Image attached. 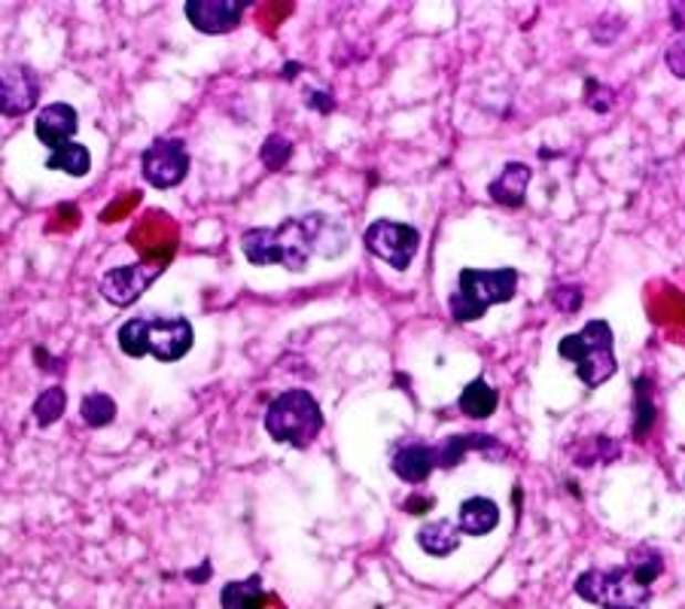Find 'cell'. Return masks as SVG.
<instances>
[{"mask_svg":"<svg viewBox=\"0 0 685 609\" xmlns=\"http://www.w3.org/2000/svg\"><path fill=\"white\" fill-rule=\"evenodd\" d=\"M417 546L424 548L433 558H448L452 551L460 548V524L448 522H429L417 530Z\"/></svg>","mask_w":685,"mask_h":609,"instance_id":"2e32d148","label":"cell"},{"mask_svg":"<svg viewBox=\"0 0 685 609\" xmlns=\"http://www.w3.org/2000/svg\"><path fill=\"white\" fill-rule=\"evenodd\" d=\"M460 534L485 536L500 524V506L488 497H469L460 503Z\"/></svg>","mask_w":685,"mask_h":609,"instance_id":"5bb4252c","label":"cell"},{"mask_svg":"<svg viewBox=\"0 0 685 609\" xmlns=\"http://www.w3.org/2000/svg\"><path fill=\"white\" fill-rule=\"evenodd\" d=\"M554 302H558V308H561V311H567V314H570V311H575V308H579V302H582V292H579V290H558V292H554Z\"/></svg>","mask_w":685,"mask_h":609,"instance_id":"484cf974","label":"cell"},{"mask_svg":"<svg viewBox=\"0 0 685 609\" xmlns=\"http://www.w3.org/2000/svg\"><path fill=\"white\" fill-rule=\"evenodd\" d=\"M575 595L600 609H648L652 588L634 576V570L612 567V570H585L575 579Z\"/></svg>","mask_w":685,"mask_h":609,"instance_id":"8992f818","label":"cell"},{"mask_svg":"<svg viewBox=\"0 0 685 609\" xmlns=\"http://www.w3.org/2000/svg\"><path fill=\"white\" fill-rule=\"evenodd\" d=\"M245 0H189L186 19L201 34H229L245 19Z\"/></svg>","mask_w":685,"mask_h":609,"instance_id":"30bf717a","label":"cell"},{"mask_svg":"<svg viewBox=\"0 0 685 609\" xmlns=\"http://www.w3.org/2000/svg\"><path fill=\"white\" fill-rule=\"evenodd\" d=\"M141 171H144V180H147L153 189L180 186L186 174H189L186 144L177 141V137H156V141L144 149V168Z\"/></svg>","mask_w":685,"mask_h":609,"instance_id":"9c48e42d","label":"cell"},{"mask_svg":"<svg viewBox=\"0 0 685 609\" xmlns=\"http://www.w3.org/2000/svg\"><path fill=\"white\" fill-rule=\"evenodd\" d=\"M347 247V231L326 214L283 219L274 229H250L241 235V254L250 266H283L302 271L311 254L335 259Z\"/></svg>","mask_w":685,"mask_h":609,"instance_id":"6da1fadb","label":"cell"},{"mask_svg":"<svg viewBox=\"0 0 685 609\" xmlns=\"http://www.w3.org/2000/svg\"><path fill=\"white\" fill-rule=\"evenodd\" d=\"M80 128V116L71 104L55 101L40 110L38 120H34V134H38L40 144H46L50 149H59L64 144H74V134Z\"/></svg>","mask_w":685,"mask_h":609,"instance_id":"7c38bea8","label":"cell"},{"mask_svg":"<svg viewBox=\"0 0 685 609\" xmlns=\"http://www.w3.org/2000/svg\"><path fill=\"white\" fill-rule=\"evenodd\" d=\"M64 409H68V393H64L62 388H46L38 396L31 412H34V421H38L40 426H52L62 417Z\"/></svg>","mask_w":685,"mask_h":609,"instance_id":"ffe728a7","label":"cell"},{"mask_svg":"<svg viewBox=\"0 0 685 609\" xmlns=\"http://www.w3.org/2000/svg\"><path fill=\"white\" fill-rule=\"evenodd\" d=\"M497 402H500V393L490 388L485 378H476L469 388L460 393V412L473 421H485L490 414L497 412Z\"/></svg>","mask_w":685,"mask_h":609,"instance_id":"ac0fdd59","label":"cell"},{"mask_svg":"<svg viewBox=\"0 0 685 609\" xmlns=\"http://www.w3.org/2000/svg\"><path fill=\"white\" fill-rule=\"evenodd\" d=\"M196 341L186 317H132L120 327V348L128 357H156L162 363L184 360Z\"/></svg>","mask_w":685,"mask_h":609,"instance_id":"7a4b0ae2","label":"cell"},{"mask_svg":"<svg viewBox=\"0 0 685 609\" xmlns=\"http://www.w3.org/2000/svg\"><path fill=\"white\" fill-rule=\"evenodd\" d=\"M664 61H667V68H671L673 76H679V80H685V37H679L676 43H673L671 49H667V55H664Z\"/></svg>","mask_w":685,"mask_h":609,"instance_id":"d4e9b609","label":"cell"},{"mask_svg":"<svg viewBox=\"0 0 685 609\" xmlns=\"http://www.w3.org/2000/svg\"><path fill=\"white\" fill-rule=\"evenodd\" d=\"M527 183H530V168L521 162H509L497 180L488 186V195L502 207H518L525 202Z\"/></svg>","mask_w":685,"mask_h":609,"instance_id":"9a60e30c","label":"cell"},{"mask_svg":"<svg viewBox=\"0 0 685 609\" xmlns=\"http://www.w3.org/2000/svg\"><path fill=\"white\" fill-rule=\"evenodd\" d=\"M648 390H652V381H648V378H640V381H636V400H634V436L636 438H646L652 424H655V405H652Z\"/></svg>","mask_w":685,"mask_h":609,"instance_id":"603a6c76","label":"cell"},{"mask_svg":"<svg viewBox=\"0 0 685 609\" xmlns=\"http://www.w3.org/2000/svg\"><path fill=\"white\" fill-rule=\"evenodd\" d=\"M332 104H335V101H332V95L326 92V89H323V92H311V95H308V107L318 110V113H330Z\"/></svg>","mask_w":685,"mask_h":609,"instance_id":"4316f807","label":"cell"},{"mask_svg":"<svg viewBox=\"0 0 685 609\" xmlns=\"http://www.w3.org/2000/svg\"><path fill=\"white\" fill-rule=\"evenodd\" d=\"M439 466V451L433 445H424V442H415V445H405L393 454V473L399 475L403 482H412V485H421L427 482V475Z\"/></svg>","mask_w":685,"mask_h":609,"instance_id":"4fadbf2b","label":"cell"},{"mask_svg":"<svg viewBox=\"0 0 685 609\" xmlns=\"http://www.w3.org/2000/svg\"><path fill=\"white\" fill-rule=\"evenodd\" d=\"M320 430H323L320 402L302 388L283 390L266 412V433L281 445H293L302 451L320 436Z\"/></svg>","mask_w":685,"mask_h":609,"instance_id":"5b68a950","label":"cell"},{"mask_svg":"<svg viewBox=\"0 0 685 609\" xmlns=\"http://www.w3.org/2000/svg\"><path fill=\"white\" fill-rule=\"evenodd\" d=\"M558 353L563 360L575 363V375L588 388H600L615 375V341H612V329L606 320H591L585 327L563 336L558 344Z\"/></svg>","mask_w":685,"mask_h":609,"instance_id":"277c9868","label":"cell"},{"mask_svg":"<svg viewBox=\"0 0 685 609\" xmlns=\"http://www.w3.org/2000/svg\"><path fill=\"white\" fill-rule=\"evenodd\" d=\"M165 268H168V256H162V259H144V262H135V266L111 268V271L101 278L98 290L107 302L116 304V308H125V304L137 302Z\"/></svg>","mask_w":685,"mask_h":609,"instance_id":"ba28073f","label":"cell"},{"mask_svg":"<svg viewBox=\"0 0 685 609\" xmlns=\"http://www.w3.org/2000/svg\"><path fill=\"white\" fill-rule=\"evenodd\" d=\"M290 156H293V141L287 134H271L269 141L262 144V149H259L262 165L271 171H281L290 162Z\"/></svg>","mask_w":685,"mask_h":609,"instance_id":"cb8c5ba5","label":"cell"},{"mask_svg":"<svg viewBox=\"0 0 685 609\" xmlns=\"http://www.w3.org/2000/svg\"><path fill=\"white\" fill-rule=\"evenodd\" d=\"M40 97V76L28 64H10L0 76V104L7 116H22L34 110Z\"/></svg>","mask_w":685,"mask_h":609,"instance_id":"8fae6325","label":"cell"},{"mask_svg":"<svg viewBox=\"0 0 685 609\" xmlns=\"http://www.w3.org/2000/svg\"><path fill=\"white\" fill-rule=\"evenodd\" d=\"M366 247L369 254L384 259L387 266L405 271L417 256L421 231L415 226H408V223H396V219H375V223H369L366 229Z\"/></svg>","mask_w":685,"mask_h":609,"instance_id":"52a82bcc","label":"cell"},{"mask_svg":"<svg viewBox=\"0 0 685 609\" xmlns=\"http://www.w3.org/2000/svg\"><path fill=\"white\" fill-rule=\"evenodd\" d=\"M518 292L515 268H464L452 292V317L457 323H469L488 311L490 304H502Z\"/></svg>","mask_w":685,"mask_h":609,"instance_id":"3957f363","label":"cell"},{"mask_svg":"<svg viewBox=\"0 0 685 609\" xmlns=\"http://www.w3.org/2000/svg\"><path fill=\"white\" fill-rule=\"evenodd\" d=\"M627 567L634 570V576L640 579V582L652 588V582H655V579L661 576V570H664V560H661V555L655 551V548L640 546V548H634V551H631V558H627Z\"/></svg>","mask_w":685,"mask_h":609,"instance_id":"7402d4cb","label":"cell"},{"mask_svg":"<svg viewBox=\"0 0 685 609\" xmlns=\"http://www.w3.org/2000/svg\"><path fill=\"white\" fill-rule=\"evenodd\" d=\"M80 417H83L89 426L113 424L116 402H113L107 393H89V396H83V402H80Z\"/></svg>","mask_w":685,"mask_h":609,"instance_id":"44dd1931","label":"cell"},{"mask_svg":"<svg viewBox=\"0 0 685 609\" xmlns=\"http://www.w3.org/2000/svg\"><path fill=\"white\" fill-rule=\"evenodd\" d=\"M222 609H266L269 595L262 591V576L253 572L250 579H238L222 588L220 595Z\"/></svg>","mask_w":685,"mask_h":609,"instance_id":"e0dca14e","label":"cell"},{"mask_svg":"<svg viewBox=\"0 0 685 609\" xmlns=\"http://www.w3.org/2000/svg\"><path fill=\"white\" fill-rule=\"evenodd\" d=\"M46 168L50 171H64L71 177H86L89 168H92V153H89L83 144H64L59 149H52L50 158H46Z\"/></svg>","mask_w":685,"mask_h":609,"instance_id":"d6986e66","label":"cell"}]
</instances>
